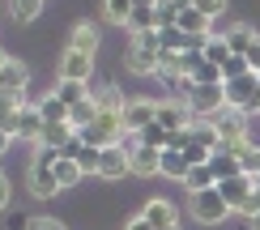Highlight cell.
Wrapping results in <instances>:
<instances>
[{
	"label": "cell",
	"mask_w": 260,
	"mask_h": 230,
	"mask_svg": "<svg viewBox=\"0 0 260 230\" xmlns=\"http://www.w3.org/2000/svg\"><path fill=\"white\" fill-rule=\"evenodd\" d=\"M5 205H9V179L0 175V209H5Z\"/></svg>",
	"instance_id": "obj_40"
},
{
	"label": "cell",
	"mask_w": 260,
	"mask_h": 230,
	"mask_svg": "<svg viewBox=\"0 0 260 230\" xmlns=\"http://www.w3.org/2000/svg\"><path fill=\"white\" fill-rule=\"evenodd\" d=\"M175 90L183 94V103H188V111L197 119H213L226 107V90L222 85H192V77H183Z\"/></svg>",
	"instance_id": "obj_1"
},
{
	"label": "cell",
	"mask_w": 260,
	"mask_h": 230,
	"mask_svg": "<svg viewBox=\"0 0 260 230\" xmlns=\"http://www.w3.org/2000/svg\"><path fill=\"white\" fill-rule=\"evenodd\" d=\"M158 81H167V85H179L183 81V77H188V73H183V51H171V47H162L158 51Z\"/></svg>",
	"instance_id": "obj_16"
},
{
	"label": "cell",
	"mask_w": 260,
	"mask_h": 230,
	"mask_svg": "<svg viewBox=\"0 0 260 230\" xmlns=\"http://www.w3.org/2000/svg\"><path fill=\"white\" fill-rule=\"evenodd\" d=\"M94 119H99V98H94V94H90V98H81V103H73V107H69V124L77 128V133H81V128H90Z\"/></svg>",
	"instance_id": "obj_20"
},
{
	"label": "cell",
	"mask_w": 260,
	"mask_h": 230,
	"mask_svg": "<svg viewBox=\"0 0 260 230\" xmlns=\"http://www.w3.org/2000/svg\"><path fill=\"white\" fill-rule=\"evenodd\" d=\"M175 26L183 30V35H213V30H209V26H213V17H205L201 9H183V13L175 17Z\"/></svg>",
	"instance_id": "obj_21"
},
{
	"label": "cell",
	"mask_w": 260,
	"mask_h": 230,
	"mask_svg": "<svg viewBox=\"0 0 260 230\" xmlns=\"http://www.w3.org/2000/svg\"><path fill=\"white\" fill-rule=\"evenodd\" d=\"M209 124L218 128V141H222L218 149H239L243 141H252V133H247V124H243V111H235V107H222Z\"/></svg>",
	"instance_id": "obj_3"
},
{
	"label": "cell",
	"mask_w": 260,
	"mask_h": 230,
	"mask_svg": "<svg viewBox=\"0 0 260 230\" xmlns=\"http://www.w3.org/2000/svg\"><path fill=\"white\" fill-rule=\"evenodd\" d=\"M247 64H252V73H260V35H256L252 47H247Z\"/></svg>",
	"instance_id": "obj_37"
},
{
	"label": "cell",
	"mask_w": 260,
	"mask_h": 230,
	"mask_svg": "<svg viewBox=\"0 0 260 230\" xmlns=\"http://www.w3.org/2000/svg\"><path fill=\"white\" fill-rule=\"evenodd\" d=\"M73 137H77V128H73L69 119H60V124H47V128H43V141H39V145H51V149H64V145H69Z\"/></svg>",
	"instance_id": "obj_23"
},
{
	"label": "cell",
	"mask_w": 260,
	"mask_h": 230,
	"mask_svg": "<svg viewBox=\"0 0 260 230\" xmlns=\"http://www.w3.org/2000/svg\"><path fill=\"white\" fill-rule=\"evenodd\" d=\"M13 145V133H5V128H0V158H5V149Z\"/></svg>",
	"instance_id": "obj_39"
},
{
	"label": "cell",
	"mask_w": 260,
	"mask_h": 230,
	"mask_svg": "<svg viewBox=\"0 0 260 230\" xmlns=\"http://www.w3.org/2000/svg\"><path fill=\"white\" fill-rule=\"evenodd\" d=\"M141 217H145L154 230H171V226H179V213H175V205H171L167 196H149L145 209H141Z\"/></svg>",
	"instance_id": "obj_13"
},
{
	"label": "cell",
	"mask_w": 260,
	"mask_h": 230,
	"mask_svg": "<svg viewBox=\"0 0 260 230\" xmlns=\"http://www.w3.org/2000/svg\"><path fill=\"white\" fill-rule=\"evenodd\" d=\"M39 115L47 119V124H60V119H69V103L64 98H56V94H47V98H39Z\"/></svg>",
	"instance_id": "obj_28"
},
{
	"label": "cell",
	"mask_w": 260,
	"mask_h": 230,
	"mask_svg": "<svg viewBox=\"0 0 260 230\" xmlns=\"http://www.w3.org/2000/svg\"><path fill=\"white\" fill-rule=\"evenodd\" d=\"M158 51L162 47H145V43H128V69H133V73H141V77H149V73H158Z\"/></svg>",
	"instance_id": "obj_15"
},
{
	"label": "cell",
	"mask_w": 260,
	"mask_h": 230,
	"mask_svg": "<svg viewBox=\"0 0 260 230\" xmlns=\"http://www.w3.org/2000/svg\"><path fill=\"white\" fill-rule=\"evenodd\" d=\"M124 230H154V226H149V222H145V217H133V222H128Z\"/></svg>",
	"instance_id": "obj_38"
},
{
	"label": "cell",
	"mask_w": 260,
	"mask_h": 230,
	"mask_svg": "<svg viewBox=\"0 0 260 230\" xmlns=\"http://www.w3.org/2000/svg\"><path fill=\"white\" fill-rule=\"evenodd\" d=\"M26 81H30V69L21 60H9L0 69V94H26Z\"/></svg>",
	"instance_id": "obj_17"
},
{
	"label": "cell",
	"mask_w": 260,
	"mask_h": 230,
	"mask_svg": "<svg viewBox=\"0 0 260 230\" xmlns=\"http://www.w3.org/2000/svg\"><path fill=\"white\" fill-rule=\"evenodd\" d=\"M226 43H231L235 56H247V47L256 43V30L252 26H231V30H226Z\"/></svg>",
	"instance_id": "obj_29"
},
{
	"label": "cell",
	"mask_w": 260,
	"mask_h": 230,
	"mask_svg": "<svg viewBox=\"0 0 260 230\" xmlns=\"http://www.w3.org/2000/svg\"><path fill=\"white\" fill-rule=\"evenodd\" d=\"M243 73H252L247 56H231V60L222 64V85H226V81H235V77H243Z\"/></svg>",
	"instance_id": "obj_34"
},
{
	"label": "cell",
	"mask_w": 260,
	"mask_h": 230,
	"mask_svg": "<svg viewBox=\"0 0 260 230\" xmlns=\"http://www.w3.org/2000/svg\"><path fill=\"white\" fill-rule=\"evenodd\" d=\"M183 183H188V192H205V188H218V179H213V171H209V167H192Z\"/></svg>",
	"instance_id": "obj_32"
},
{
	"label": "cell",
	"mask_w": 260,
	"mask_h": 230,
	"mask_svg": "<svg viewBox=\"0 0 260 230\" xmlns=\"http://www.w3.org/2000/svg\"><path fill=\"white\" fill-rule=\"evenodd\" d=\"M5 64H9V56H5V51H0V69H5Z\"/></svg>",
	"instance_id": "obj_43"
},
{
	"label": "cell",
	"mask_w": 260,
	"mask_h": 230,
	"mask_svg": "<svg viewBox=\"0 0 260 230\" xmlns=\"http://www.w3.org/2000/svg\"><path fill=\"white\" fill-rule=\"evenodd\" d=\"M56 179H60V192H64V188H77V183L85 179V171H81L73 158H60V162H56Z\"/></svg>",
	"instance_id": "obj_30"
},
{
	"label": "cell",
	"mask_w": 260,
	"mask_h": 230,
	"mask_svg": "<svg viewBox=\"0 0 260 230\" xmlns=\"http://www.w3.org/2000/svg\"><path fill=\"white\" fill-rule=\"evenodd\" d=\"M192 9H201L205 17H222L226 13V0H192Z\"/></svg>",
	"instance_id": "obj_35"
},
{
	"label": "cell",
	"mask_w": 260,
	"mask_h": 230,
	"mask_svg": "<svg viewBox=\"0 0 260 230\" xmlns=\"http://www.w3.org/2000/svg\"><path fill=\"white\" fill-rule=\"evenodd\" d=\"M218 192H222V201L231 205V213H239L243 205L256 196V179H252V175H235V179H222L218 183Z\"/></svg>",
	"instance_id": "obj_7"
},
{
	"label": "cell",
	"mask_w": 260,
	"mask_h": 230,
	"mask_svg": "<svg viewBox=\"0 0 260 230\" xmlns=\"http://www.w3.org/2000/svg\"><path fill=\"white\" fill-rule=\"evenodd\" d=\"M124 145H128V158H133V175H162V149L141 145L137 133H133V141H124Z\"/></svg>",
	"instance_id": "obj_5"
},
{
	"label": "cell",
	"mask_w": 260,
	"mask_h": 230,
	"mask_svg": "<svg viewBox=\"0 0 260 230\" xmlns=\"http://www.w3.org/2000/svg\"><path fill=\"white\" fill-rule=\"evenodd\" d=\"M188 213L197 217L201 226H218V222H226V217H231V205L222 201V192H218V188H205V192H192Z\"/></svg>",
	"instance_id": "obj_2"
},
{
	"label": "cell",
	"mask_w": 260,
	"mask_h": 230,
	"mask_svg": "<svg viewBox=\"0 0 260 230\" xmlns=\"http://www.w3.org/2000/svg\"><path fill=\"white\" fill-rule=\"evenodd\" d=\"M90 73H94V56L90 51L64 47V56H60V77L64 81H90Z\"/></svg>",
	"instance_id": "obj_10"
},
{
	"label": "cell",
	"mask_w": 260,
	"mask_h": 230,
	"mask_svg": "<svg viewBox=\"0 0 260 230\" xmlns=\"http://www.w3.org/2000/svg\"><path fill=\"white\" fill-rule=\"evenodd\" d=\"M222 90H226V107H235V111L247 115V103H252V94L260 90V77L256 73H243V77H235V81H226Z\"/></svg>",
	"instance_id": "obj_9"
},
{
	"label": "cell",
	"mask_w": 260,
	"mask_h": 230,
	"mask_svg": "<svg viewBox=\"0 0 260 230\" xmlns=\"http://www.w3.org/2000/svg\"><path fill=\"white\" fill-rule=\"evenodd\" d=\"M128 30H133V35H141V30H158V5H133Z\"/></svg>",
	"instance_id": "obj_24"
},
{
	"label": "cell",
	"mask_w": 260,
	"mask_h": 230,
	"mask_svg": "<svg viewBox=\"0 0 260 230\" xmlns=\"http://www.w3.org/2000/svg\"><path fill=\"white\" fill-rule=\"evenodd\" d=\"M188 171H192V162L183 158V149H162V175L167 179H188Z\"/></svg>",
	"instance_id": "obj_22"
},
{
	"label": "cell",
	"mask_w": 260,
	"mask_h": 230,
	"mask_svg": "<svg viewBox=\"0 0 260 230\" xmlns=\"http://www.w3.org/2000/svg\"><path fill=\"white\" fill-rule=\"evenodd\" d=\"M209 171H213V179H235V175H247L243 167H239V158H235L231 149H213V158H209Z\"/></svg>",
	"instance_id": "obj_18"
},
{
	"label": "cell",
	"mask_w": 260,
	"mask_h": 230,
	"mask_svg": "<svg viewBox=\"0 0 260 230\" xmlns=\"http://www.w3.org/2000/svg\"><path fill=\"white\" fill-rule=\"evenodd\" d=\"M26 230H64V222H56V217H30Z\"/></svg>",
	"instance_id": "obj_36"
},
{
	"label": "cell",
	"mask_w": 260,
	"mask_h": 230,
	"mask_svg": "<svg viewBox=\"0 0 260 230\" xmlns=\"http://www.w3.org/2000/svg\"><path fill=\"white\" fill-rule=\"evenodd\" d=\"M154 119H158L154 98H128V107H124V128L128 133H141V128H149Z\"/></svg>",
	"instance_id": "obj_12"
},
{
	"label": "cell",
	"mask_w": 260,
	"mask_h": 230,
	"mask_svg": "<svg viewBox=\"0 0 260 230\" xmlns=\"http://www.w3.org/2000/svg\"><path fill=\"white\" fill-rule=\"evenodd\" d=\"M183 73L192 77V85H222V69L205 60V51H183Z\"/></svg>",
	"instance_id": "obj_6"
},
{
	"label": "cell",
	"mask_w": 260,
	"mask_h": 230,
	"mask_svg": "<svg viewBox=\"0 0 260 230\" xmlns=\"http://www.w3.org/2000/svg\"><path fill=\"white\" fill-rule=\"evenodd\" d=\"M107 21H115V26H128V17H133V0H107Z\"/></svg>",
	"instance_id": "obj_33"
},
{
	"label": "cell",
	"mask_w": 260,
	"mask_h": 230,
	"mask_svg": "<svg viewBox=\"0 0 260 230\" xmlns=\"http://www.w3.org/2000/svg\"><path fill=\"white\" fill-rule=\"evenodd\" d=\"M99 175L103 179H124V175H133V158H128V145H107L103 158H99Z\"/></svg>",
	"instance_id": "obj_8"
},
{
	"label": "cell",
	"mask_w": 260,
	"mask_h": 230,
	"mask_svg": "<svg viewBox=\"0 0 260 230\" xmlns=\"http://www.w3.org/2000/svg\"><path fill=\"white\" fill-rule=\"evenodd\" d=\"M201 51H205V60H209V64H218V69H222V64L235 56V51H231V43H226V35H209Z\"/></svg>",
	"instance_id": "obj_26"
},
{
	"label": "cell",
	"mask_w": 260,
	"mask_h": 230,
	"mask_svg": "<svg viewBox=\"0 0 260 230\" xmlns=\"http://www.w3.org/2000/svg\"><path fill=\"white\" fill-rule=\"evenodd\" d=\"M158 124L171 133H183V128L197 124V115L188 111V103H158Z\"/></svg>",
	"instance_id": "obj_14"
},
{
	"label": "cell",
	"mask_w": 260,
	"mask_h": 230,
	"mask_svg": "<svg viewBox=\"0 0 260 230\" xmlns=\"http://www.w3.org/2000/svg\"><path fill=\"white\" fill-rule=\"evenodd\" d=\"M26 188H30V196H39V201H51V196L60 192L56 162H43V158H35V162H30V175H26Z\"/></svg>",
	"instance_id": "obj_4"
},
{
	"label": "cell",
	"mask_w": 260,
	"mask_h": 230,
	"mask_svg": "<svg viewBox=\"0 0 260 230\" xmlns=\"http://www.w3.org/2000/svg\"><path fill=\"white\" fill-rule=\"evenodd\" d=\"M99 39H103V30L94 26V21H77L73 26V39H69V47H77V51H99Z\"/></svg>",
	"instance_id": "obj_19"
},
{
	"label": "cell",
	"mask_w": 260,
	"mask_h": 230,
	"mask_svg": "<svg viewBox=\"0 0 260 230\" xmlns=\"http://www.w3.org/2000/svg\"><path fill=\"white\" fill-rule=\"evenodd\" d=\"M252 179H256V192H260V171H256V175H252Z\"/></svg>",
	"instance_id": "obj_44"
},
{
	"label": "cell",
	"mask_w": 260,
	"mask_h": 230,
	"mask_svg": "<svg viewBox=\"0 0 260 230\" xmlns=\"http://www.w3.org/2000/svg\"><path fill=\"white\" fill-rule=\"evenodd\" d=\"M252 230H260V213H256V217H252Z\"/></svg>",
	"instance_id": "obj_42"
},
{
	"label": "cell",
	"mask_w": 260,
	"mask_h": 230,
	"mask_svg": "<svg viewBox=\"0 0 260 230\" xmlns=\"http://www.w3.org/2000/svg\"><path fill=\"white\" fill-rule=\"evenodd\" d=\"M43 128H47V119L39 115V107H17V115H13V137L17 141H43Z\"/></svg>",
	"instance_id": "obj_11"
},
{
	"label": "cell",
	"mask_w": 260,
	"mask_h": 230,
	"mask_svg": "<svg viewBox=\"0 0 260 230\" xmlns=\"http://www.w3.org/2000/svg\"><path fill=\"white\" fill-rule=\"evenodd\" d=\"M247 115H260V90L252 94V103H247Z\"/></svg>",
	"instance_id": "obj_41"
},
{
	"label": "cell",
	"mask_w": 260,
	"mask_h": 230,
	"mask_svg": "<svg viewBox=\"0 0 260 230\" xmlns=\"http://www.w3.org/2000/svg\"><path fill=\"white\" fill-rule=\"evenodd\" d=\"M137 141H141V145H154V149H171V141H175V133H171V128H162L158 119H154L149 128H141V133H137Z\"/></svg>",
	"instance_id": "obj_25"
},
{
	"label": "cell",
	"mask_w": 260,
	"mask_h": 230,
	"mask_svg": "<svg viewBox=\"0 0 260 230\" xmlns=\"http://www.w3.org/2000/svg\"><path fill=\"white\" fill-rule=\"evenodd\" d=\"M51 94H56V98H64V103H81V98H90V90H85V81H64V77H60V81H56V90H51Z\"/></svg>",
	"instance_id": "obj_31"
},
{
	"label": "cell",
	"mask_w": 260,
	"mask_h": 230,
	"mask_svg": "<svg viewBox=\"0 0 260 230\" xmlns=\"http://www.w3.org/2000/svg\"><path fill=\"white\" fill-rule=\"evenodd\" d=\"M9 13H13L17 26H30V21H39V13H43V0H9Z\"/></svg>",
	"instance_id": "obj_27"
}]
</instances>
